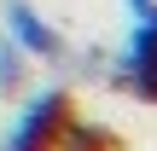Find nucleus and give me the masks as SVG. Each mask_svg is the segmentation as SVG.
I'll list each match as a JSON object with an SVG mask.
<instances>
[{"label":"nucleus","instance_id":"obj_1","mask_svg":"<svg viewBox=\"0 0 157 151\" xmlns=\"http://www.w3.org/2000/svg\"><path fill=\"white\" fill-rule=\"evenodd\" d=\"M70 93L64 87H35L23 99V111H12V128H6V145L12 151H35V145H58L64 140V122H70Z\"/></svg>","mask_w":157,"mask_h":151},{"label":"nucleus","instance_id":"obj_2","mask_svg":"<svg viewBox=\"0 0 157 151\" xmlns=\"http://www.w3.org/2000/svg\"><path fill=\"white\" fill-rule=\"evenodd\" d=\"M128 12H134V29L117 52V76L128 87H140L146 99H157V0H140Z\"/></svg>","mask_w":157,"mask_h":151},{"label":"nucleus","instance_id":"obj_3","mask_svg":"<svg viewBox=\"0 0 157 151\" xmlns=\"http://www.w3.org/2000/svg\"><path fill=\"white\" fill-rule=\"evenodd\" d=\"M0 23H6V35L23 47L29 64H58V58H64V35H58L52 17H41L29 0H6V6H0Z\"/></svg>","mask_w":157,"mask_h":151},{"label":"nucleus","instance_id":"obj_4","mask_svg":"<svg viewBox=\"0 0 157 151\" xmlns=\"http://www.w3.org/2000/svg\"><path fill=\"white\" fill-rule=\"evenodd\" d=\"M23 81H29V58L12 35H0V93H23Z\"/></svg>","mask_w":157,"mask_h":151},{"label":"nucleus","instance_id":"obj_5","mask_svg":"<svg viewBox=\"0 0 157 151\" xmlns=\"http://www.w3.org/2000/svg\"><path fill=\"white\" fill-rule=\"evenodd\" d=\"M128 6H140V0H128Z\"/></svg>","mask_w":157,"mask_h":151}]
</instances>
